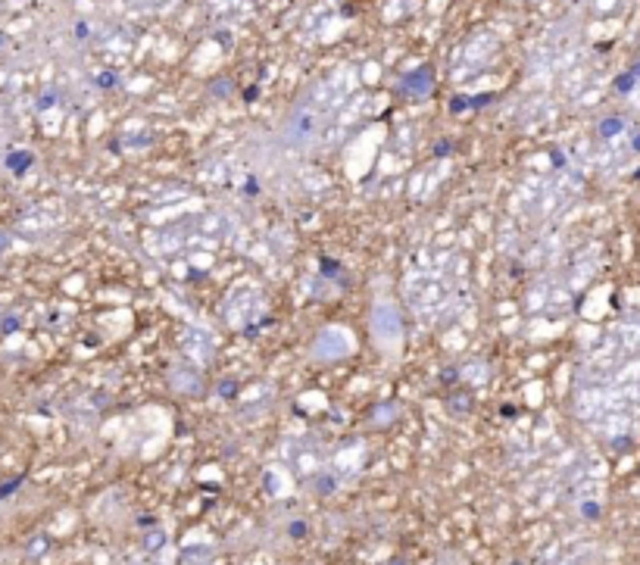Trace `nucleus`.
Segmentation results:
<instances>
[{
  "label": "nucleus",
  "instance_id": "f257e3e1",
  "mask_svg": "<svg viewBox=\"0 0 640 565\" xmlns=\"http://www.w3.org/2000/svg\"><path fill=\"white\" fill-rule=\"evenodd\" d=\"M19 484H22V478H13V481H7V484H4V487H0V500H4L7 494H13V491L19 487Z\"/></svg>",
  "mask_w": 640,
  "mask_h": 565
}]
</instances>
